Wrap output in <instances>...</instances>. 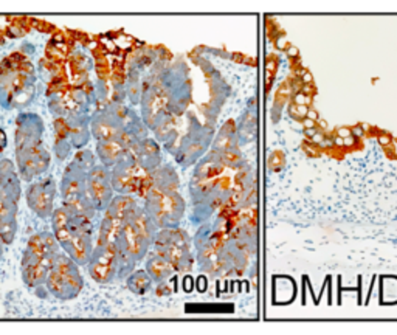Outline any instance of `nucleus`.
<instances>
[{
  "label": "nucleus",
  "mask_w": 397,
  "mask_h": 335,
  "mask_svg": "<svg viewBox=\"0 0 397 335\" xmlns=\"http://www.w3.org/2000/svg\"><path fill=\"white\" fill-rule=\"evenodd\" d=\"M270 165H272V168L273 169H279L281 168V165H283V154L281 152H276V154H273V157H272V160H270Z\"/></svg>",
  "instance_id": "26"
},
{
  "label": "nucleus",
  "mask_w": 397,
  "mask_h": 335,
  "mask_svg": "<svg viewBox=\"0 0 397 335\" xmlns=\"http://www.w3.org/2000/svg\"><path fill=\"white\" fill-rule=\"evenodd\" d=\"M97 151H98V155L102 161V166L112 168L116 163V160H118L120 154L124 151V149L116 142H98Z\"/></svg>",
  "instance_id": "14"
},
{
  "label": "nucleus",
  "mask_w": 397,
  "mask_h": 335,
  "mask_svg": "<svg viewBox=\"0 0 397 335\" xmlns=\"http://www.w3.org/2000/svg\"><path fill=\"white\" fill-rule=\"evenodd\" d=\"M310 143V142H309ZM302 149H304L306 151V154L309 155V157H320V154H321V151L320 149L315 146V144H302Z\"/></svg>",
  "instance_id": "23"
},
{
  "label": "nucleus",
  "mask_w": 397,
  "mask_h": 335,
  "mask_svg": "<svg viewBox=\"0 0 397 335\" xmlns=\"http://www.w3.org/2000/svg\"><path fill=\"white\" fill-rule=\"evenodd\" d=\"M0 192L5 199L17 203L20 199V183L16 172L13 171V163L9 160H0Z\"/></svg>",
  "instance_id": "11"
},
{
  "label": "nucleus",
  "mask_w": 397,
  "mask_h": 335,
  "mask_svg": "<svg viewBox=\"0 0 397 335\" xmlns=\"http://www.w3.org/2000/svg\"><path fill=\"white\" fill-rule=\"evenodd\" d=\"M351 135L354 138H357V140H360V138H363L366 134H365V129H363V126L361 124H355L354 128H351Z\"/></svg>",
  "instance_id": "25"
},
{
  "label": "nucleus",
  "mask_w": 397,
  "mask_h": 335,
  "mask_svg": "<svg viewBox=\"0 0 397 335\" xmlns=\"http://www.w3.org/2000/svg\"><path fill=\"white\" fill-rule=\"evenodd\" d=\"M135 157H137V163L142 168L146 174L154 172L158 165H160V151L155 142L145 138V140L138 142L135 147L132 149Z\"/></svg>",
  "instance_id": "10"
},
{
  "label": "nucleus",
  "mask_w": 397,
  "mask_h": 335,
  "mask_svg": "<svg viewBox=\"0 0 397 335\" xmlns=\"http://www.w3.org/2000/svg\"><path fill=\"white\" fill-rule=\"evenodd\" d=\"M301 94H304L307 96H313L315 94H317V90H315V86L313 84H302Z\"/></svg>",
  "instance_id": "30"
},
{
  "label": "nucleus",
  "mask_w": 397,
  "mask_h": 335,
  "mask_svg": "<svg viewBox=\"0 0 397 335\" xmlns=\"http://www.w3.org/2000/svg\"><path fill=\"white\" fill-rule=\"evenodd\" d=\"M324 138H326L324 132L318 129V131H317V134H315V135H313L312 138H309V140H310V143H312V144H315V146H318V144H320V143H321V142L324 140Z\"/></svg>",
  "instance_id": "29"
},
{
  "label": "nucleus",
  "mask_w": 397,
  "mask_h": 335,
  "mask_svg": "<svg viewBox=\"0 0 397 335\" xmlns=\"http://www.w3.org/2000/svg\"><path fill=\"white\" fill-rule=\"evenodd\" d=\"M2 253H3V240L0 238V258H2Z\"/></svg>",
  "instance_id": "38"
},
{
  "label": "nucleus",
  "mask_w": 397,
  "mask_h": 335,
  "mask_svg": "<svg viewBox=\"0 0 397 335\" xmlns=\"http://www.w3.org/2000/svg\"><path fill=\"white\" fill-rule=\"evenodd\" d=\"M49 163H50V155L45 151L42 143L38 146L17 151L19 172L23 180H33L36 176H41L49 168Z\"/></svg>",
  "instance_id": "4"
},
{
  "label": "nucleus",
  "mask_w": 397,
  "mask_h": 335,
  "mask_svg": "<svg viewBox=\"0 0 397 335\" xmlns=\"http://www.w3.org/2000/svg\"><path fill=\"white\" fill-rule=\"evenodd\" d=\"M56 185L51 177L39 183H34L28 190L27 202L31 210L39 217H50L53 214V200H54Z\"/></svg>",
  "instance_id": "6"
},
{
  "label": "nucleus",
  "mask_w": 397,
  "mask_h": 335,
  "mask_svg": "<svg viewBox=\"0 0 397 335\" xmlns=\"http://www.w3.org/2000/svg\"><path fill=\"white\" fill-rule=\"evenodd\" d=\"M44 131V124L41 117L34 113H22L17 118L16 131V151L28 149L41 144V137Z\"/></svg>",
  "instance_id": "9"
},
{
  "label": "nucleus",
  "mask_w": 397,
  "mask_h": 335,
  "mask_svg": "<svg viewBox=\"0 0 397 335\" xmlns=\"http://www.w3.org/2000/svg\"><path fill=\"white\" fill-rule=\"evenodd\" d=\"M87 267L90 276L99 284L110 283L113 278H116V258L113 242H110V244H98L93 248Z\"/></svg>",
  "instance_id": "3"
},
{
  "label": "nucleus",
  "mask_w": 397,
  "mask_h": 335,
  "mask_svg": "<svg viewBox=\"0 0 397 335\" xmlns=\"http://www.w3.org/2000/svg\"><path fill=\"white\" fill-rule=\"evenodd\" d=\"M87 195L95 205L97 211H106L113 199V188L110 183V169L106 166H93L87 174Z\"/></svg>",
  "instance_id": "2"
},
{
  "label": "nucleus",
  "mask_w": 397,
  "mask_h": 335,
  "mask_svg": "<svg viewBox=\"0 0 397 335\" xmlns=\"http://www.w3.org/2000/svg\"><path fill=\"white\" fill-rule=\"evenodd\" d=\"M123 227L121 221H116L112 217H104L101 227H99V235H98V244H110L115 239L116 232Z\"/></svg>",
  "instance_id": "17"
},
{
  "label": "nucleus",
  "mask_w": 397,
  "mask_h": 335,
  "mask_svg": "<svg viewBox=\"0 0 397 335\" xmlns=\"http://www.w3.org/2000/svg\"><path fill=\"white\" fill-rule=\"evenodd\" d=\"M357 143H358V140H357V138H354L352 135H351V137H346V138H343V147L351 149V147H354Z\"/></svg>",
  "instance_id": "32"
},
{
  "label": "nucleus",
  "mask_w": 397,
  "mask_h": 335,
  "mask_svg": "<svg viewBox=\"0 0 397 335\" xmlns=\"http://www.w3.org/2000/svg\"><path fill=\"white\" fill-rule=\"evenodd\" d=\"M150 276L143 272V270H138V272H132L129 276H127V287L131 288L134 293H138V295H143L148 292V288L150 287Z\"/></svg>",
  "instance_id": "18"
},
{
  "label": "nucleus",
  "mask_w": 397,
  "mask_h": 335,
  "mask_svg": "<svg viewBox=\"0 0 397 335\" xmlns=\"http://www.w3.org/2000/svg\"><path fill=\"white\" fill-rule=\"evenodd\" d=\"M126 131L121 117V104H110L98 110L92 118V134L98 142H115Z\"/></svg>",
  "instance_id": "1"
},
{
  "label": "nucleus",
  "mask_w": 397,
  "mask_h": 335,
  "mask_svg": "<svg viewBox=\"0 0 397 335\" xmlns=\"http://www.w3.org/2000/svg\"><path fill=\"white\" fill-rule=\"evenodd\" d=\"M44 256H45V250H44V245H42L41 236H39V235H34V236L30 239V242H28L27 250L23 251L22 269L41 264L42 259H44Z\"/></svg>",
  "instance_id": "12"
},
{
  "label": "nucleus",
  "mask_w": 397,
  "mask_h": 335,
  "mask_svg": "<svg viewBox=\"0 0 397 335\" xmlns=\"http://www.w3.org/2000/svg\"><path fill=\"white\" fill-rule=\"evenodd\" d=\"M335 135H337V137H342V138L351 137V128H347V126H343V128H338V129L335 131Z\"/></svg>",
  "instance_id": "31"
},
{
  "label": "nucleus",
  "mask_w": 397,
  "mask_h": 335,
  "mask_svg": "<svg viewBox=\"0 0 397 335\" xmlns=\"http://www.w3.org/2000/svg\"><path fill=\"white\" fill-rule=\"evenodd\" d=\"M140 94H142V87H140V76L135 68L129 72V78H127V96L135 104L140 101Z\"/></svg>",
  "instance_id": "21"
},
{
  "label": "nucleus",
  "mask_w": 397,
  "mask_h": 335,
  "mask_svg": "<svg viewBox=\"0 0 397 335\" xmlns=\"http://www.w3.org/2000/svg\"><path fill=\"white\" fill-rule=\"evenodd\" d=\"M302 124H304V129H312V128H317V123L309 120V118H304L302 120Z\"/></svg>",
  "instance_id": "36"
},
{
  "label": "nucleus",
  "mask_w": 397,
  "mask_h": 335,
  "mask_svg": "<svg viewBox=\"0 0 397 335\" xmlns=\"http://www.w3.org/2000/svg\"><path fill=\"white\" fill-rule=\"evenodd\" d=\"M284 51L287 53V56L290 57V59H297V57L299 56V50L295 47V45H292V44H289V45H287Z\"/></svg>",
  "instance_id": "27"
},
{
  "label": "nucleus",
  "mask_w": 397,
  "mask_h": 335,
  "mask_svg": "<svg viewBox=\"0 0 397 335\" xmlns=\"http://www.w3.org/2000/svg\"><path fill=\"white\" fill-rule=\"evenodd\" d=\"M377 140H379V143H380L382 146H388V144L393 143L391 135H390V134H385V132H380V134L377 135Z\"/></svg>",
  "instance_id": "28"
},
{
  "label": "nucleus",
  "mask_w": 397,
  "mask_h": 335,
  "mask_svg": "<svg viewBox=\"0 0 397 335\" xmlns=\"http://www.w3.org/2000/svg\"><path fill=\"white\" fill-rule=\"evenodd\" d=\"M49 293H50V292H49V288H47L45 284H41V286L36 287V295H38L39 298H47V295H49Z\"/></svg>",
  "instance_id": "34"
},
{
  "label": "nucleus",
  "mask_w": 397,
  "mask_h": 335,
  "mask_svg": "<svg viewBox=\"0 0 397 335\" xmlns=\"http://www.w3.org/2000/svg\"><path fill=\"white\" fill-rule=\"evenodd\" d=\"M73 161H76V163H78L81 168H83V169H86L87 172H89L93 166H95V157H93V154H92L90 151H81V152H78Z\"/></svg>",
  "instance_id": "22"
},
{
  "label": "nucleus",
  "mask_w": 397,
  "mask_h": 335,
  "mask_svg": "<svg viewBox=\"0 0 397 335\" xmlns=\"http://www.w3.org/2000/svg\"><path fill=\"white\" fill-rule=\"evenodd\" d=\"M86 169L81 168L76 161H72L64 171L62 182H61V192L64 203H75L78 199L87 194L86 183H87Z\"/></svg>",
  "instance_id": "7"
},
{
  "label": "nucleus",
  "mask_w": 397,
  "mask_h": 335,
  "mask_svg": "<svg viewBox=\"0 0 397 335\" xmlns=\"http://www.w3.org/2000/svg\"><path fill=\"white\" fill-rule=\"evenodd\" d=\"M317 131H318V128H312V129H304V134L309 137V138H312L315 134H317Z\"/></svg>",
  "instance_id": "37"
},
{
  "label": "nucleus",
  "mask_w": 397,
  "mask_h": 335,
  "mask_svg": "<svg viewBox=\"0 0 397 335\" xmlns=\"http://www.w3.org/2000/svg\"><path fill=\"white\" fill-rule=\"evenodd\" d=\"M289 45V42L286 41V36L283 33H279L276 34V38H275V47L279 48V50H286V47Z\"/></svg>",
  "instance_id": "24"
},
{
  "label": "nucleus",
  "mask_w": 397,
  "mask_h": 335,
  "mask_svg": "<svg viewBox=\"0 0 397 335\" xmlns=\"http://www.w3.org/2000/svg\"><path fill=\"white\" fill-rule=\"evenodd\" d=\"M49 267L41 262L38 265H31V267H25L22 269V278L23 283L30 287H38L41 284H45L47 281V275H49Z\"/></svg>",
  "instance_id": "16"
},
{
  "label": "nucleus",
  "mask_w": 397,
  "mask_h": 335,
  "mask_svg": "<svg viewBox=\"0 0 397 335\" xmlns=\"http://www.w3.org/2000/svg\"><path fill=\"white\" fill-rule=\"evenodd\" d=\"M134 205H137V203L132 197H129V195H126V194L116 195V197H113L110 200L109 206L106 208V216L123 222L124 216L127 214V211H129Z\"/></svg>",
  "instance_id": "13"
},
{
  "label": "nucleus",
  "mask_w": 397,
  "mask_h": 335,
  "mask_svg": "<svg viewBox=\"0 0 397 335\" xmlns=\"http://www.w3.org/2000/svg\"><path fill=\"white\" fill-rule=\"evenodd\" d=\"M83 284L84 283H83V276L81 275H68V273L57 272L54 269L49 270L47 281H45L49 292L56 298L64 299V301L76 298L81 292V288H83Z\"/></svg>",
  "instance_id": "5"
},
{
  "label": "nucleus",
  "mask_w": 397,
  "mask_h": 335,
  "mask_svg": "<svg viewBox=\"0 0 397 335\" xmlns=\"http://www.w3.org/2000/svg\"><path fill=\"white\" fill-rule=\"evenodd\" d=\"M72 205L73 208H75V211L78 213V214H81V216H84L86 219H92L95 217V214H97V208H95V205H93V202L90 200V197L89 195L86 194V195H83V197L81 199H78L75 203H70Z\"/></svg>",
  "instance_id": "19"
},
{
  "label": "nucleus",
  "mask_w": 397,
  "mask_h": 335,
  "mask_svg": "<svg viewBox=\"0 0 397 335\" xmlns=\"http://www.w3.org/2000/svg\"><path fill=\"white\" fill-rule=\"evenodd\" d=\"M306 118H309V120H312V121L317 123V121L320 120V113L317 112V109L309 107V110H307V113H306Z\"/></svg>",
  "instance_id": "33"
},
{
  "label": "nucleus",
  "mask_w": 397,
  "mask_h": 335,
  "mask_svg": "<svg viewBox=\"0 0 397 335\" xmlns=\"http://www.w3.org/2000/svg\"><path fill=\"white\" fill-rule=\"evenodd\" d=\"M299 79H301V83H302V84H312V83H313V76H312V73H310L309 70H307L304 75H302Z\"/></svg>",
  "instance_id": "35"
},
{
  "label": "nucleus",
  "mask_w": 397,
  "mask_h": 335,
  "mask_svg": "<svg viewBox=\"0 0 397 335\" xmlns=\"http://www.w3.org/2000/svg\"><path fill=\"white\" fill-rule=\"evenodd\" d=\"M54 236L59 242V245L64 248V251L72 258L78 265H87L90 256H92V238H81L70 235L65 228L53 230Z\"/></svg>",
  "instance_id": "8"
},
{
  "label": "nucleus",
  "mask_w": 397,
  "mask_h": 335,
  "mask_svg": "<svg viewBox=\"0 0 397 335\" xmlns=\"http://www.w3.org/2000/svg\"><path fill=\"white\" fill-rule=\"evenodd\" d=\"M148 273L152 280L163 283L172 273V265L166 259L160 258L158 255H154L148 261Z\"/></svg>",
  "instance_id": "15"
},
{
  "label": "nucleus",
  "mask_w": 397,
  "mask_h": 335,
  "mask_svg": "<svg viewBox=\"0 0 397 335\" xmlns=\"http://www.w3.org/2000/svg\"><path fill=\"white\" fill-rule=\"evenodd\" d=\"M17 232V221L16 217H9L0 221V238H2L3 244H11Z\"/></svg>",
  "instance_id": "20"
}]
</instances>
